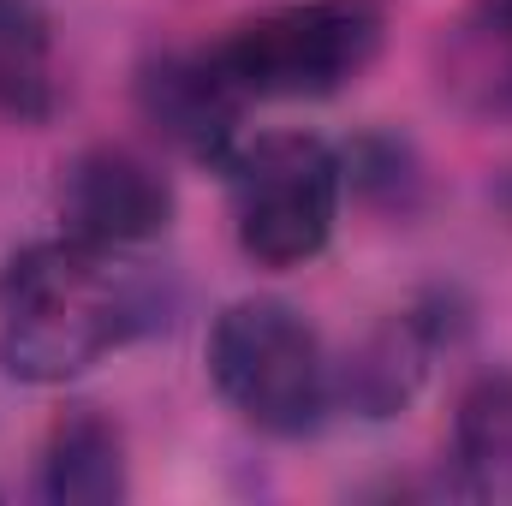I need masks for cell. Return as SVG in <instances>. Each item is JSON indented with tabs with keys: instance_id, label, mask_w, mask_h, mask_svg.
Here are the masks:
<instances>
[{
	"instance_id": "obj_1",
	"label": "cell",
	"mask_w": 512,
	"mask_h": 506,
	"mask_svg": "<svg viewBox=\"0 0 512 506\" xmlns=\"http://www.w3.org/2000/svg\"><path fill=\"white\" fill-rule=\"evenodd\" d=\"M149 322V280L102 245L48 239L0 268V364L18 381L54 387L84 376Z\"/></svg>"
},
{
	"instance_id": "obj_2",
	"label": "cell",
	"mask_w": 512,
	"mask_h": 506,
	"mask_svg": "<svg viewBox=\"0 0 512 506\" xmlns=\"http://www.w3.org/2000/svg\"><path fill=\"white\" fill-rule=\"evenodd\" d=\"M382 24L376 0H274L215 42V60L245 102H316L370 72Z\"/></svg>"
},
{
	"instance_id": "obj_3",
	"label": "cell",
	"mask_w": 512,
	"mask_h": 506,
	"mask_svg": "<svg viewBox=\"0 0 512 506\" xmlns=\"http://www.w3.org/2000/svg\"><path fill=\"white\" fill-rule=\"evenodd\" d=\"M233 227L251 262L298 268L328 251L340 221V155L310 131H262L227 155Z\"/></svg>"
},
{
	"instance_id": "obj_4",
	"label": "cell",
	"mask_w": 512,
	"mask_h": 506,
	"mask_svg": "<svg viewBox=\"0 0 512 506\" xmlns=\"http://www.w3.org/2000/svg\"><path fill=\"white\" fill-rule=\"evenodd\" d=\"M209 376L262 435H304L328 411V358L316 328L280 298H239L215 316Z\"/></svg>"
},
{
	"instance_id": "obj_5",
	"label": "cell",
	"mask_w": 512,
	"mask_h": 506,
	"mask_svg": "<svg viewBox=\"0 0 512 506\" xmlns=\"http://www.w3.org/2000/svg\"><path fill=\"white\" fill-rule=\"evenodd\" d=\"M60 221L66 239L102 245V251H131L173 221V185L155 161L131 155L120 143L84 149L66 179H60Z\"/></svg>"
},
{
	"instance_id": "obj_6",
	"label": "cell",
	"mask_w": 512,
	"mask_h": 506,
	"mask_svg": "<svg viewBox=\"0 0 512 506\" xmlns=\"http://www.w3.org/2000/svg\"><path fill=\"white\" fill-rule=\"evenodd\" d=\"M137 108L149 114V126L161 137H173L197 161L227 167V155L239 149L245 96L221 72L215 48L209 54H161V60H149L143 78H137Z\"/></svg>"
},
{
	"instance_id": "obj_7",
	"label": "cell",
	"mask_w": 512,
	"mask_h": 506,
	"mask_svg": "<svg viewBox=\"0 0 512 506\" xmlns=\"http://www.w3.org/2000/svg\"><path fill=\"white\" fill-rule=\"evenodd\" d=\"M435 78L471 120H512V0H471L435 42Z\"/></svg>"
},
{
	"instance_id": "obj_8",
	"label": "cell",
	"mask_w": 512,
	"mask_h": 506,
	"mask_svg": "<svg viewBox=\"0 0 512 506\" xmlns=\"http://www.w3.org/2000/svg\"><path fill=\"white\" fill-rule=\"evenodd\" d=\"M42 501L114 506L126 501V441L102 411H66L42 447Z\"/></svg>"
},
{
	"instance_id": "obj_9",
	"label": "cell",
	"mask_w": 512,
	"mask_h": 506,
	"mask_svg": "<svg viewBox=\"0 0 512 506\" xmlns=\"http://www.w3.org/2000/svg\"><path fill=\"white\" fill-rule=\"evenodd\" d=\"M54 102V24L42 0H0V120L42 126Z\"/></svg>"
},
{
	"instance_id": "obj_10",
	"label": "cell",
	"mask_w": 512,
	"mask_h": 506,
	"mask_svg": "<svg viewBox=\"0 0 512 506\" xmlns=\"http://www.w3.org/2000/svg\"><path fill=\"white\" fill-rule=\"evenodd\" d=\"M459 465L477 489H495L512 465V376L477 381L459 405Z\"/></svg>"
},
{
	"instance_id": "obj_11",
	"label": "cell",
	"mask_w": 512,
	"mask_h": 506,
	"mask_svg": "<svg viewBox=\"0 0 512 506\" xmlns=\"http://www.w3.org/2000/svg\"><path fill=\"white\" fill-rule=\"evenodd\" d=\"M423 358H429V346L417 340L411 322H399V328H387V334H376V340L364 346V358H358L352 376H346V393H352L370 417H387V411H399V405L411 399V387L423 376Z\"/></svg>"
}]
</instances>
